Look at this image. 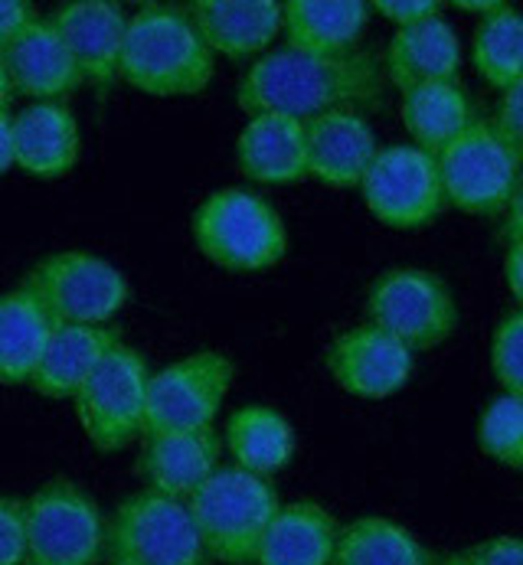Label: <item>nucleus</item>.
I'll use <instances>...</instances> for the list:
<instances>
[{
  "label": "nucleus",
  "instance_id": "obj_22",
  "mask_svg": "<svg viewBox=\"0 0 523 565\" xmlns=\"http://www.w3.org/2000/svg\"><path fill=\"white\" fill-rule=\"evenodd\" d=\"M115 343H121V333L111 323H53L30 386L46 399H73Z\"/></svg>",
  "mask_w": 523,
  "mask_h": 565
},
{
  "label": "nucleus",
  "instance_id": "obj_36",
  "mask_svg": "<svg viewBox=\"0 0 523 565\" xmlns=\"http://www.w3.org/2000/svg\"><path fill=\"white\" fill-rule=\"evenodd\" d=\"M33 3L23 0H0V53L10 46V40L33 20Z\"/></svg>",
  "mask_w": 523,
  "mask_h": 565
},
{
  "label": "nucleus",
  "instance_id": "obj_28",
  "mask_svg": "<svg viewBox=\"0 0 523 565\" xmlns=\"http://www.w3.org/2000/svg\"><path fill=\"white\" fill-rule=\"evenodd\" d=\"M334 565H436V556L389 516H356L341 526Z\"/></svg>",
  "mask_w": 523,
  "mask_h": 565
},
{
  "label": "nucleus",
  "instance_id": "obj_34",
  "mask_svg": "<svg viewBox=\"0 0 523 565\" xmlns=\"http://www.w3.org/2000/svg\"><path fill=\"white\" fill-rule=\"evenodd\" d=\"M370 10H376L380 17H386L399 30L416 26L423 20H433V17H445L441 0H376V3H370Z\"/></svg>",
  "mask_w": 523,
  "mask_h": 565
},
{
  "label": "nucleus",
  "instance_id": "obj_20",
  "mask_svg": "<svg viewBox=\"0 0 523 565\" xmlns=\"http://www.w3.org/2000/svg\"><path fill=\"white\" fill-rule=\"evenodd\" d=\"M341 523L314 500L281 503L265 526L253 565H334Z\"/></svg>",
  "mask_w": 523,
  "mask_h": 565
},
{
  "label": "nucleus",
  "instance_id": "obj_5",
  "mask_svg": "<svg viewBox=\"0 0 523 565\" xmlns=\"http://www.w3.org/2000/svg\"><path fill=\"white\" fill-rule=\"evenodd\" d=\"M26 565L105 563L108 520L95 497L73 478H50L23 500Z\"/></svg>",
  "mask_w": 523,
  "mask_h": 565
},
{
  "label": "nucleus",
  "instance_id": "obj_37",
  "mask_svg": "<svg viewBox=\"0 0 523 565\" xmlns=\"http://www.w3.org/2000/svg\"><path fill=\"white\" fill-rule=\"evenodd\" d=\"M504 281L508 291L514 298V305H521L523 298V243H508V255H504Z\"/></svg>",
  "mask_w": 523,
  "mask_h": 565
},
{
  "label": "nucleus",
  "instance_id": "obj_39",
  "mask_svg": "<svg viewBox=\"0 0 523 565\" xmlns=\"http://www.w3.org/2000/svg\"><path fill=\"white\" fill-rule=\"evenodd\" d=\"M455 7H458V10H468V13H478V17H488V13L498 10L501 3H498V0H458Z\"/></svg>",
  "mask_w": 523,
  "mask_h": 565
},
{
  "label": "nucleus",
  "instance_id": "obj_27",
  "mask_svg": "<svg viewBox=\"0 0 523 565\" xmlns=\"http://www.w3.org/2000/svg\"><path fill=\"white\" fill-rule=\"evenodd\" d=\"M50 333V315L26 288L0 295V386H30Z\"/></svg>",
  "mask_w": 523,
  "mask_h": 565
},
{
  "label": "nucleus",
  "instance_id": "obj_38",
  "mask_svg": "<svg viewBox=\"0 0 523 565\" xmlns=\"http://www.w3.org/2000/svg\"><path fill=\"white\" fill-rule=\"evenodd\" d=\"M13 167V138H10V111H0V177Z\"/></svg>",
  "mask_w": 523,
  "mask_h": 565
},
{
  "label": "nucleus",
  "instance_id": "obj_30",
  "mask_svg": "<svg viewBox=\"0 0 523 565\" xmlns=\"http://www.w3.org/2000/svg\"><path fill=\"white\" fill-rule=\"evenodd\" d=\"M478 448L501 468H523V396L498 393L481 408Z\"/></svg>",
  "mask_w": 523,
  "mask_h": 565
},
{
  "label": "nucleus",
  "instance_id": "obj_19",
  "mask_svg": "<svg viewBox=\"0 0 523 565\" xmlns=\"http://www.w3.org/2000/svg\"><path fill=\"white\" fill-rule=\"evenodd\" d=\"M186 13L213 56H262L281 36L278 0H196Z\"/></svg>",
  "mask_w": 523,
  "mask_h": 565
},
{
  "label": "nucleus",
  "instance_id": "obj_6",
  "mask_svg": "<svg viewBox=\"0 0 523 565\" xmlns=\"http://www.w3.org/2000/svg\"><path fill=\"white\" fill-rule=\"evenodd\" d=\"M20 288L40 301L53 323L105 327L131 301L125 271L86 248H63L40 258Z\"/></svg>",
  "mask_w": 523,
  "mask_h": 565
},
{
  "label": "nucleus",
  "instance_id": "obj_14",
  "mask_svg": "<svg viewBox=\"0 0 523 565\" xmlns=\"http://www.w3.org/2000/svg\"><path fill=\"white\" fill-rule=\"evenodd\" d=\"M53 30L66 43L83 82L108 88L118 79L128 13L115 0H73L60 3L50 17Z\"/></svg>",
  "mask_w": 523,
  "mask_h": 565
},
{
  "label": "nucleus",
  "instance_id": "obj_35",
  "mask_svg": "<svg viewBox=\"0 0 523 565\" xmlns=\"http://www.w3.org/2000/svg\"><path fill=\"white\" fill-rule=\"evenodd\" d=\"M491 128L514 148H523V82L511 85L501 92V102H498V111H494V121Z\"/></svg>",
  "mask_w": 523,
  "mask_h": 565
},
{
  "label": "nucleus",
  "instance_id": "obj_17",
  "mask_svg": "<svg viewBox=\"0 0 523 565\" xmlns=\"http://www.w3.org/2000/svg\"><path fill=\"white\" fill-rule=\"evenodd\" d=\"M220 465H223V438L216 428L151 431L145 435V451L138 458L145 490L183 503Z\"/></svg>",
  "mask_w": 523,
  "mask_h": 565
},
{
  "label": "nucleus",
  "instance_id": "obj_25",
  "mask_svg": "<svg viewBox=\"0 0 523 565\" xmlns=\"http://www.w3.org/2000/svg\"><path fill=\"white\" fill-rule=\"evenodd\" d=\"M403 125L413 138V148L438 158L455 138H461L474 121V102L461 82H429L403 92L399 102Z\"/></svg>",
  "mask_w": 523,
  "mask_h": 565
},
{
  "label": "nucleus",
  "instance_id": "obj_31",
  "mask_svg": "<svg viewBox=\"0 0 523 565\" xmlns=\"http://www.w3.org/2000/svg\"><path fill=\"white\" fill-rule=\"evenodd\" d=\"M491 373L501 393L523 396V311L511 308L491 333Z\"/></svg>",
  "mask_w": 523,
  "mask_h": 565
},
{
  "label": "nucleus",
  "instance_id": "obj_1",
  "mask_svg": "<svg viewBox=\"0 0 523 565\" xmlns=\"http://www.w3.org/2000/svg\"><path fill=\"white\" fill-rule=\"evenodd\" d=\"M383 70L373 53L314 56L301 50H275L259 56L236 88L239 108L253 115H285L295 121L318 118L334 108L380 105Z\"/></svg>",
  "mask_w": 523,
  "mask_h": 565
},
{
  "label": "nucleus",
  "instance_id": "obj_2",
  "mask_svg": "<svg viewBox=\"0 0 523 565\" xmlns=\"http://www.w3.org/2000/svg\"><path fill=\"white\" fill-rule=\"evenodd\" d=\"M216 56L186 10L148 3L128 17L118 79L151 98H190L210 88Z\"/></svg>",
  "mask_w": 523,
  "mask_h": 565
},
{
  "label": "nucleus",
  "instance_id": "obj_21",
  "mask_svg": "<svg viewBox=\"0 0 523 565\" xmlns=\"http://www.w3.org/2000/svg\"><path fill=\"white\" fill-rule=\"evenodd\" d=\"M380 70L399 92L429 82H455L461 73V40L445 17L403 26L393 33Z\"/></svg>",
  "mask_w": 523,
  "mask_h": 565
},
{
  "label": "nucleus",
  "instance_id": "obj_4",
  "mask_svg": "<svg viewBox=\"0 0 523 565\" xmlns=\"http://www.w3.org/2000/svg\"><path fill=\"white\" fill-rule=\"evenodd\" d=\"M278 507L281 497L271 478L233 465H220L186 500L206 556L223 565H253L262 533Z\"/></svg>",
  "mask_w": 523,
  "mask_h": 565
},
{
  "label": "nucleus",
  "instance_id": "obj_8",
  "mask_svg": "<svg viewBox=\"0 0 523 565\" xmlns=\"http://www.w3.org/2000/svg\"><path fill=\"white\" fill-rule=\"evenodd\" d=\"M366 323L396 337L413 353H426L458 330V301L448 281L429 268H386L366 288Z\"/></svg>",
  "mask_w": 523,
  "mask_h": 565
},
{
  "label": "nucleus",
  "instance_id": "obj_32",
  "mask_svg": "<svg viewBox=\"0 0 523 565\" xmlns=\"http://www.w3.org/2000/svg\"><path fill=\"white\" fill-rule=\"evenodd\" d=\"M436 565H523L517 536H488L474 546L436 556Z\"/></svg>",
  "mask_w": 523,
  "mask_h": 565
},
{
  "label": "nucleus",
  "instance_id": "obj_15",
  "mask_svg": "<svg viewBox=\"0 0 523 565\" xmlns=\"http://www.w3.org/2000/svg\"><path fill=\"white\" fill-rule=\"evenodd\" d=\"M7 82L13 95H23L30 102H63L83 85V76L53 30L50 20L33 17L0 53Z\"/></svg>",
  "mask_w": 523,
  "mask_h": 565
},
{
  "label": "nucleus",
  "instance_id": "obj_29",
  "mask_svg": "<svg viewBox=\"0 0 523 565\" xmlns=\"http://www.w3.org/2000/svg\"><path fill=\"white\" fill-rule=\"evenodd\" d=\"M471 63L474 73L498 92L523 82V23L517 7L501 3L478 20L471 36Z\"/></svg>",
  "mask_w": 523,
  "mask_h": 565
},
{
  "label": "nucleus",
  "instance_id": "obj_18",
  "mask_svg": "<svg viewBox=\"0 0 523 565\" xmlns=\"http://www.w3.org/2000/svg\"><path fill=\"white\" fill-rule=\"evenodd\" d=\"M376 151V135L356 108H334L305 121L308 177L321 180L324 186H360Z\"/></svg>",
  "mask_w": 523,
  "mask_h": 565
},
{
  "label": "nucleus",
  "instance_id": "obj_3",
  "mask_svg": "<svg viewBox=\"0 0 523 565\" xmlns=\"http://www.w3.org/2000/svg\"><path fill=\"white\" fill-rule=\"evenodd\" d=\"M193 243L206 262L233 275L268 271L288 255L281 213L253 190L223 186L193 213Z\"/></svg>",
  "mask_w": 523,
  "mask_h": 565
},
{
  "label": "nucleus",
  "instance_id": "obj_23",
  "mask_svg": "<svg viewBox=\"0 0 523 565\" xmlns=\"http://www.w3.org/2000/svg\"><path fill=\"white\" fill-rule=\"evenodd\" d=\"M236 163L243 177L265 186H288L308 177L305 121L285 115H253L236 138Z\"/></svg>",
  "mask_w": 523,
  "mask_h": 565
},
{
  "label": "nucleus",
  "instance_id": "obj_24",
  "mask_svg": "<svg viewBox=\"0 0 523 565\" xmlns=\"http://www.w3.org/2000/svg\"><path fill=\"white\" fill-rule=\"evenodd\" d=\"M370 23V3L360 0H288L281 3V33L288 50L314 56L353 53Z\"/></svg>",
  "mask_w": 523,
  "mask_h": 565
},
{
  "label": "nucleus",
  "instance_id": "obj_12",
  "mask_svg": "<svg viewBox=\"0 0 523 565\" xmlns=\"http://www.w3.org/2000/svg\"><path fill=\"white\" fill-rule=\"evenodd\" d=\"M366 210L389 230H426L445 213V193L433 154L413 145L380 148L360 180Z\"/></svg>",
  "mask_w": 523,
  "mask_h": 565
},
{
  "label": "nucleus",
  "instance_id": "obj_7",
  "mask_svg": "<svg viewBox=\"0 0 523 565\" xmlns=\"http://www.w3.org/2000/svg\"><path fill=\"white\" fill-rule=\"evenodd\" d=\"M445 203L471 216H501L521 196V148L508 145L491 121H474L436 158Z\"/></svg>",
  "mask_w": 523,
  "mask_h": 565
},
{
  "label": "nucleus",
  "instance_id": "obj_13",
  "mask_svg": "<svg viewBox=\"0 0 523 565\" xmlns=\"http://www.w3.org/2000/svg\"><path fill=\"white\" fill-rule=\"evenodd\" d=\"M416 353L373 323L350 327L328 347L331 380L356 399H389L413 380Z\"/></svg>",
  "mask_w": 523,
  "mask_h": 565
},
{
  "label": "nucleus",
  "instance_id": "obj_11",
  "mask_svg": "<svg viewBox=\"0 0 523 565\" xmlns=\"http://www.w3.org/2000/svg\"><path fill=\"white\" fill-rule=\"evenodd\" d=\"M236 380V363L220 350H196L168 363L148 380L145 435L213 428L226 393Z\"/></svg>",
  "mask_w": 523,
  "mask_h": 565
},
{
  "label": "nucleus",
  "instance_id": "obj_10",
  "mask_svg": "<svg viewBox=\"0 0 523 565\" xmlns=\"http://www.w3.org/2000/svg\"><path fill=\"white\" fill-rule=\"evenodd\" d=\"M148 360L125 340L115 343L73 396L76 418L98 451H121L145 435Z\"/></svg>",
  "mask_w": 523,
  "mask_h": 565
},
{
  "label": "nucleus",
  "instance_id": "obj_9",
  "mask_svg": "<svg viewBox=\"0 0 523 565\" xmlns=\"http://www.w3.org/2000/svg\"><path fill=\"white\" fill-rule=\"evenodd\" d=\"M105 556L111 565H210L186 503L151 490L111 510Z\"/></svg>",
  "mask_w": 523,
  "mask_h": 565
},
{
  "label": "nucleus",
  "instance_id": "obj_33",
  "mask_svg": "<svg viewBox=\"0 0 523 565\" xmlns=\"http://www.w3.org/2000/svg\"><path fill=\"white\" fill-rule=\"evenodd\" d=\"M0 565H26L23 500L0 497Z\"/></svg>",
  "mask_w": 523,
  "mask_h": 565
},
{
  "label": "nucleus",
  "instance_id": "obj_16",
  "mask_svg": "<svg viewBox=\"0 0 523 565\" xmlns=\"http://www.w3.org/2000/svg\"><path fill=\"white\" fill-rule=\"evenodd\" d=\"M13 167L36 180H60L76 170L83 154L79 121L63 102H30L10 115Z\"/></svg>",
  "mask_w": 523,
  "mask_h": 565
},
{
  "label": "nucleus",
  "instance_id": "obj_26",
  "mask_svg": "<svg viewBox=\"0 0 523 565\" xmlns=\"http://www.w3.org/2000/svg\"><path fill=\"white\" fill-rule=\"evenodd\" d=\"M223 448L233 455V468L271 478L295 458V428L271 405H239L226 422Z\"/></svg>",
  "mask_w": 523,
  "mask_h": 565
},
{
  "label": "nucleus",
  "instance_id": "obj_40",
  "mask_svg": "<svg viewBox=\"0 0 523 565\" xmlns=\"http://www.w3.org/2000/svg\"><path fill=\"white\" fill-rule=\"evenodd\" d=\"M13 92H10V82H7V70H3V60H0V111H7Z\"/></svg>",
  "mask_w": 523,
  "mask_h": 565
}]
</instances>
